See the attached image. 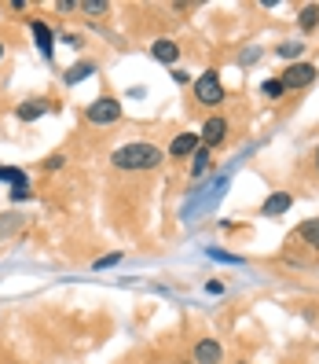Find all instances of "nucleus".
Here are the masks:
<instances>
[{
    "label": "nucleus",
    "mask_w": 319,
    "mask_h": 364,
    "mask_svg": "<svg viewBox=\"0 0 319 364\" xmlns=\"http://www.w3.org/2000/svg\"><path fill=\"white\" fill-rule=\"evenodd\" d=\"M165 159V151L158 144H147V140H133V144H121L111 151V166L121 169V173H143V169H158Z\"/></svg>",
    "instance_id": "nucleus-1"
},
{
    "label": "nucleus",
    "mask_w": 319,
    "mask_h": 364,
    "mask_svg": "<svg viewBox=\"0 0 319 364\" xmlns=\"http://www.w3.org/2000/svg\"><path fill=\"white\" fill-rule=\"evenodd\" d=\"M191 96H195V103H202V107H220V103L228 100V89H224V81H220V70L198 74L195 81H191Z\"/></svg>",
    "instance_id": "nucleus-2"
},
{
    "label": "nucleus",
    "mask_w": 319,
    "mask_h": 364,
    "mask_svg": "<svg viewBox=\"0 0 319 364\" xmlns=\"http://www.w3.org/2000/svg\"><path fill=\"white\" fill-rule=\"evenodd\" d=\"M121 114H125V111H121V100L111 96V92L96 96L89 107H84V122H89V125H118Z\"/></svg>",
    "instance_id": "nucleus-3"
},
{
    "label": "nucleus",
    "mask_w": 319,
    "mask_h": 364,
    "mask_svg": "<svg viewBox=\"0 0 319 364\" xmlns=\"http://www.w3.org/2000/svg\"><path fill=\"white\" fill-rule=\"evenodd\" d=\"M315 77H319V67H315V63H290V67L279 74V81H283V89H286V92L308 89Z\"/></svg>",
    "instance_id": "nucleus-4"
},
{
    "label": "nucleus",
    "mask_w": 319,
    "mask_h": 364,
    "mask_svg": "<svg viewBox=\"0 0 319 364\" xmlns=\"http://www.w3.org/2000/svg\"><path fill=\"white\" fill-rule=\"evenodd\" d=\"M48 111H62V103H55L48 96H30V100H23L15 107V118L18 122H37V118H45Z\"/></svg>",
    "instance_id": "nucleus-5"
},
{
    "label": "nucleus",
    "mask_w": 319,
    "mask_h": 364,
    "mask_svg": "<svg viewBox=\"0 0 319 364\" xmlns=\"http://www.w3.org/2000/svg\"><path fill=\"white\" fill-rule=\"evenodd\" d=\"M228 129H231V122L224 118V114H213V118H206V125H202V133H198V140H202V147H220L224 140H228Z\"/></svg>",
    "instance_id": "nucleus-6"
},
{
    "label": "nucleus",
    "mask_w": 319,
    "mask_h": 364,
    "mask_svg": "<svg viewBox=\"0 0 319 364\" xmlns=\"http://www.w3.org/2000/svg\"><path fill=\"white\" fill-rule=\"evenodd\" d=\"M191 360L195 364H224V346H220V338H198L195 346H191Z\"/></svg>",
    "instance_id": "nucleus-7"
},
{
    "label": "nucleus",
    "mask_w": 319,
    "mask_h": 364,
    "mask_svg": "<svg viewBox=\"0 0 319 364\" xmlns=\"http://www.w3.org/2000/svg\"><path fill=\"white\" fill-rule=\"evenodd\" d=\"M151 59L173 70V67H177V59H180V45H177L173 37H155V41H151Z\"/></svg>",
    "instance_id": "nucleus-8"
},
{
    "label": "nucleus",
    "mask_w": 319,
    "mask_h": 364,
    "mask_svg": "<svg viewBox=\"0 0 319 364\" xmlns=\"http://www.w3.org/2000/svg\"><path fill=\"white\" fill-rule=\"evenodd\" d=\"M290 206H293V191H272V196L261 203V213L264 218H283Z\"/></svg>",
    "instance_id": "nucleus-9"
},
{
    "label": "nucleus",
    "mask_w": 319,
    "mask_h": 364,
    "mask_svg": "<svg viewBox=\"0 0 319 364\" xmlns=\"http://www.w3.org/2000/svg\"><path fill=\"white\" fill-rule=\"evenodd\" d=\"M198 147H202L198 133H180V136H173V144H169V155L173 159H191Z\"/></svg>",
    "instance_id": "nucleus-10"
},
{
    "label": "nucleus",
    "mask_w": 319,
    "mask_h": 364,
    "mask_svg": "<svg viewBox=\"0 0 319 364\" xmlns=\"http://www.w3.org/2000/svg\"><path fill=\"white\" fill-rule=\"evenodd\" d=\"M30 30H33V37H37V48H40V55L52 59V52H55V33L48 30V23H40V18H33Z\"/></svg>",
    "instance_id": "nucleus-11"
},
{
    "label": "nucleus",
    "mask_w": 319,
    "mask_h": 364,
    "mask_svg": "<svg viewBox=\"0 0 319 364\" xmlns=\"http://www.w3.org/2000/svg\"><path fill=\"white\" fill-rule=\"evenodd\" d=\"M96 70H99V63H96V59H77L74 67H67V74H62V81H67V85H81L84 77H92Z\"/></svg>",
    "instance_id": "nucleus-12"
},
{
    "label": "nucleus",
    "mask_w": 319,
    "mask_h": 364,
    "mask_svg": "<svg viewBox=\"0 0 319 364\" xmlns=\"http://www.w3.org/2000/svg\"><path fill=\"white\" fill-rule=\"evenodd\" d=\"M293 235H297L301 243H308L312 250H319V218H308V221H301Z\"/></svg>",
    "instance_id": "nucleus-13"
},
{
    "label": "nucleus",
    "mask_w": 319,
    "mask_h": 364,
    "mask_svg": "<svg viewBox=\"0 0 319 364\" xmlns=\"http://www.w3.org/2000/svg\"><path fill=\"white\" fill-rule=\"evenodd\" d=\"M26 228V218L23 213H0V240H11L15 232Z\"/></svg>",
    "instance_id": "nucleus-14"
},
{
    "label": "nucleus",
    "mask_w": 319,
    "mask_h": 364,
    "mask_svg": "<svg viewBox=\"0 0 319 364\" xmlns=\"http://www.w3.org/2000/svg\"><path fill=\"white\" fill-rule=\"evenodd\" d=\"M297 26H301L305 33H315L319 30V4H305L301 11H297Z\"/></svg>",
    "instance_id": "nucleus-15"
},
{
    "label": "nucleus",
    "mask_w": 319,
    "mask_h": 364,
    "mask_svg": "<svg viewBox=\"0 0 319 364\" xmlns=\"http://www.w3.org/2000/svg\"><path fill=\"white\" fill-rule=\"evenodd\" d=\"M275 55L279 59H293V63H301V55H305V41H283V45H275Z\"/></svg>",
    "instance_id": "nucleus-16"
},
{
    "label": "nucleus",
    "mask_w": 319,
    "mask_h": 364,
    "mask_svg": "<svg viewBox=\"0 0 319 364\" xmlns=\"http://www.w3.org/2000/svg\"><path fill=\"white\" fill-rule=\"evenodd\" d=\"M209 166H213V151L209 147H198V151L191 155V177H202Z\"/></svg>",
    "instance_id": "nucleus-17"
},
{
    "label": "nucleus",
    "mask_w": 319,
    "mask_h": 364,
    "mask_svg": "<svg viewBox=\"0 0 319 364\" xmlns=\"http://www.w3.org/2000/svg\"><path fill=\"white\" fill-rule=\"evenodd\" d=\"M77 11L92 15V18H106V15H111V4H106V0H81Z\"/></svg>",
    "instance_id": "nucleus-18"
},
{
    "label": "nucleus",
    "mask_w": 319,
    "mask_h": 364,
    "mask_svg": "<svg viewBox=\"0 0 319 364\" xmlns=\"http://www.w3.org/2000/svg\"><path fill=\"white\" fill-rule=\"evenodd\" d=\"M261 96H264V100H283V96H286L283 81H279V77H264V81H261Z\"/></svg>",
    "instance_id": "nucleus-19"
},
{
    "label": "nucleus",
    "mask_w": 319,
    "mask_h": 364,
    "mask_svg": "<svg viewBox=\"0 0 319 364\" xmlns=\"http://www.w3.org/2000/svg\"><path fill=\"white\" fill-rule=\"evenodd\" d=\"M0 181H4V184H23V181H30L26 173H23V169H18V166H0Z\"/></svg>",
    "instance_id": "nucleus-20"
},
{
    "label": "nucleus",
    "mask_w": 319,
    "mask_h": 364,
    "mask_svg": "<svg viewBox=\"0 0 319 364\" xmlns=\"http://www.w3.org/2000/svg\"><path fill=\"white\" fill-rule=\"evenodd\" d=\"M8 199H11V203H30V199H33V184H30V181L15 184V188L8 191Z\"/></svg>",
    "instance_id": "nucleus-21"
},
{
    "label": "nucleus",
    "mask_w": 319,
    "mask_h": 364,
    "mask_svg": "<svg viewBox=\"0 0 319 364\" xmlns=\"http://www.w3.org/2000/svg\"><path fill=\"white\" fill-rule=\"evenodd\" d=\"M62 166H67V155L62 151H52L45 162H40V169H48V173H55V169H62Z\"/></svg>",
    "instance_id": "nucleus-22"
},
{
    "label": "nucleus",
    "mask_w": 319,
    "mask_h": 364,
    "mask_svg": "<svg viewBox=\"0 0 319 364\" xmlns=\"http://www.w3.org/2000/svg\"><path fill=\"white\" fill-rule=\"evenodd\" d=\"M118 262H121V250H111V254H103V258H96L92 269H111V265H118Z\"/></svg>",
    "instance_id": "nucleus-23"
},
{
    "label": "nucleus",
    "mask_w": 319,
    "mask_h": 364,
    "mask_svg": "<svg viewBox=\"0 0 319 364\" xmlns=\"http://www.w3.org/2000/svg\"><path fill=\"white\" fill-rule=\"evenodd\" d=\"M169 77H173L177 85H191V81H195V77H191V74H187L184 67H173V74H169Z\"/></svg>",
    "instance_id": "nucleus-24"
},
{
    "label": "nucleus",
    "mask_w": 319,
    "mask_h": 364,
    "mask_svg": "<svg viewBox=\"0 0 319 364\" xmlns=\"http://www.w3.org/2000/svg\"><path fill=\"white\" fill-rule=\"evenodd\" d=\"M55 11H77V0H59Z\"/></svg>",
    "instance_id": "nucleus-25"
},
{
    "label": "nucleus",
    "mask_w": 319,
    "mask_h": 364,
    "mask_svg": "<svg viewBox=\"0 0 319 364\" xmlns=\"http://www.w3.org/2000/svg\"><path fill=\"white\" fill-rule=\"evenodd\" d=\"M206 291H209V294H224V284H220V280H209Z\"/></svg>",
    "instance_id": "nucleus-26"
},
{
    "label": "nucleus",
    "mask_w": 319,
    "mask_h": 364,
    "mask_svg": "<svg viewBox=\"0 0 319 364\" xmlns=\"http://www.w3.org/2000/svg\"><path fill=\"white\" fill-rule=\"evenodd\" d=\"M315 173H319V147H315Z\"/></svg>",
    "instance_id": "nucleus-27"
},
{
    "label": "nucleus",
    "mask_w": 319,
    "mask_h": 364,
    "mask_svg": "<svg viewBox=\"0 0 319 364\" xmlns=\"http://www.w3.org/2000/svg\"><path fill=\"white\" fill-rule=\"evenodd\" d=\"M0 59H4V41H0Z\"/></svg>",
    "instance_id": "nucleus-28"
},
{
    "label": "nucleus",
    "mask_w": 319,
    "mask_h": 364,
    "mask_svg": "<svg viewBox=\"0 0 319 364\" xmlns=\"http://www.w3.org/2000/svg\"><path fill=\"white\" fill-rule=\"evenodd\" d=\"M180 364H195V360H180Z\"/></svg>",
    "instance_id": "nucleus-29"
},
{
    "label": "nucleus",
    "mask_w": 319,
    "mask_h": 364,
    "mask_svg": "<svg viewBox=\"0 0 319 364\" xmlns=\"http://www.w3.org/2000/svg\"><path fill=\"white\" fill-rule=\"evenodd\" d=\"M235 364H250V360H235Z\"/></svg>",
    "instance_id": "nucleus-30"
}]
</instances>
